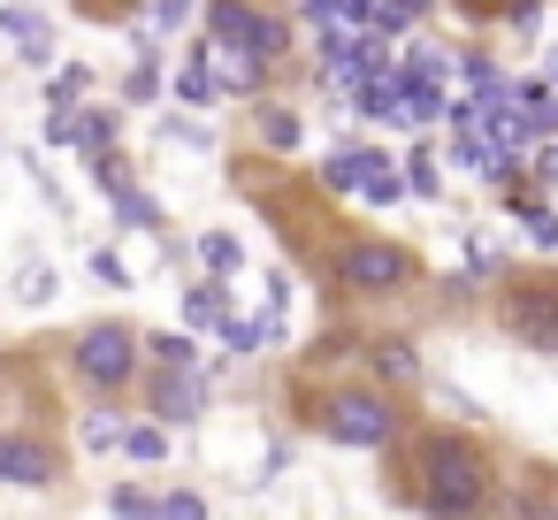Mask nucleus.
Here are the masks:
<instances>
[{"label":"nucleus","mask_w":558,"mask_h":520,"mask_svg":"<svg viewBox=\"0 0 558 520\" xmlns=\"http://www.w3.org/2000/svg\"><path fill=\"white\" fill-rule=\"evenodd\" d=\"M405 161V192L413 199H444V177H436V154L428 146H413V154H398Z\"/></svg>","instance_id":"nucleus-25"},{"label":"nucleus","mask_w":558,"mask_h":520,"mask_svg":"<svg viewBox=\"0 0 558 520\" xmlns=\"http://www.w3.org/2000/svg\"><path fill=\"white\" fill-rule=\"evenodd\" d=\"M161 520H207V497L199 489H169L161 497Z\"/></svg>","instance_id":"nucleus-29"},{"label":"nucleus","mask_w":558,"mask_h":520,"mask_svg":"<svg viewBox=\"0 0 558 520\" xmlns=\"http://www.w3.org/2000/svg\"><path fill=\"white\" fill-rule=\"evenodd\" d=\"M527 184H535V192H550V184H558V131H550V138H535V154H527Z\"/></svg>","instance_id":"nucleus-27"},{"label":"nucleus","mask_w":558,"mask_h":520,"mask_svg":"<svg viewBox=\"0 0 558 520\" xmlns=\"http://www.w3.org/2000/svg\"><path fill=\"white\" fill-rule=\"evenodd\" d=\"M177 314H184V329H192V337L222 329V314H230V283H222V276H207V283H184Z\"/></svg>","instance_id":"nucleus-12"},{"label":"nucleus","mask_w":558,"mask_h":520,"mask_svg":"<svg viewBox=\"0 0 558 520\" xmlns=\"http://www.w3.org/2000/svg\"><path fill=\"white\" fill-rule=\"evenodd\" d=\"M123 100H131V108H154V100H161V55H154V39H138V62H131V77H123Z\"/></svg>","instance_id":"nucleus-17"},{"label":"nucleus","mask_w":558,"mask_h":520,"mask_svg":"<svg viewBox=\"0 0 558 520\" xmlns=\"http://www.w3.org/2000/svg\"><path fill=\"white\" fill-rule=\"evenodd\" d=\"M329 283L344 299H405L421 283V261L405 245H390V238H344L329 253Z\"/></svg>","instance_id":"nucleus-3"},{"label":"nucleus","mask_w":558,"mask_h":520,"mask_svg":"<svg viewBox=\"0 0 558 520\" xmlns=\"http://www.w3.org/2000/svg\"><path fill=\"white\" fill-rule=\"evenodd\" d=\"M306 421H314L329 444H352V451H390V444L405 436V406H398L383 383H337V390L314 398Z\"/></svg>","instance_id":"nucleus-2"},{"label":"nucleus","mask_w":558,"mask_h":520,"mask_svg":"<svg viewBox=\"0 0 558 520\" xmlns=\"http://www.w3.org/2000/svg\"><path fill=\"white\" fill-rule=\"evenodd\" d=\"M322 192H360V177H352V146L322 161Z\"/></svg>","instance_id":"nucleus-28"},{"label":"nucleus","mask_w":558,"mask_h":520,"mask_svg":"<svg viewBox=\"0 0 558 520\" xmlns=\"http://www.w3.org/2000/svg\"><path fill=\"white\" fill-rule=\"evenodd\" d=\"M367 9L375 0H299L306 32H367Z\"/></svg>","instance_id":"nucleus-14"},{"label":"nucleus","mask_w":558,"mask_h":520,"mask_svg":"<svg viewBox=\"0 0 558 520\" xmlns=\"http://www.w3.org/2000/svg\"><path fill=\"white\" fill-rule=\"evenodd\" d=\"M550 207H558V184H550Z\"/></svg>","instance_id":"nucleus-36"},{"label":"nucleus","mask_w":558,"mask_h":520,"mask_svg":"<svg viewBox=\"0 0 558 520\" xmlns=\"http://www.w3.org/2000/svg\"><path fill=\"white\" fill-rule=\"evenodd\" d=\"M146 360L154 367H199V337L192 329H154L146 337Z\"/></svg>","instance_id":"nucleus-21"},{"label":"nucleus","mask_w":558,"mask_h":520,"mask_svg":"<svg viewBox=\"0 0 558 520\" xmlns=\"http://www.w3.org/2000/svg\"><path fill=\"white\" fill-rule=\"evenodd\" d=\"M360 367H367V383H383V390H413V383H428L413 337H360Z\"/></svg>","instance_id":"nucleus-10"},{"label":"nucleus","mask_w":558,"mask_h":520,"mask_svg":"<svg viewBox=\"0 0 558 520\" xmlns=\"http://www.w3.org/2000/svg\"><path fill=\"white\" fill-rule=\"evenodd\" d=\"M77 444H85V451H123V413H116V406H85Z\"/></svg>","instance_id":"nucleus-22"},{"label":"nucleus","mask_w":558,"mask_h":520,"mask_svg":"<svg viewBox=\"0 0 558 520\" xmlns=\"http://www.w3.org/2000/svg\"><path fill=\"white\" fill-rule=\"evenodd\" d=\"M405 474H413L405 489H413V505L428 520H474L489 505V489H497V467H489L482 436H459V428H428L413 444V467Z\"/></svg>","instance_id":"nucleus-1"},{"label":"nucleus","mask_w":558,"mask_h":520,"mask_svg":"<svg viewBox=\"0 0 558 520\" xmlns=\"http://www.w3.org/2000/svg\"><path fill=\"white\" fill-rule=\"evenodd\" d=\"M253 138H260L268 154H299V116H291L283 100H260V108H253Z\"/></svg>","instance_id":"nucleus-15"},{"label":"nucleus","mask_w":558,"mask_h":520,"mask_svg":"<svg viewBox=\"0 0 558 520\" xmlns=\"http://www.w3.org/2000/svg\"><path fill=\"white\" fill-rule=\"evenodd\" d=\"M93 276H100V283H116V291H131V268H123L116 253H93Z\"/></svg>","instance_id":"nucleus-33"},{"label":"nucleus","mask_w":558,"mask_h":520,"mask_svg":"<svg viewBox=\"0 0 558 520\" xmlns=\"http://www.w3.org/2000/svg\"><path fill=\"white\" fill-rule=\"evenodd\" d=\"M85 93H93V70H85V62H62V70L47 77V116H70V108H85Z\"/></svg>","instance_id":"nucleus-18"},{"label":"nucleus","mask_w":558,"mask_h":520,"mask_svg":"<svg viewBox=\"0 0 558 520\" xmlns=\"http://www.w3.org/2000/svg\"><path fill=\"white\" fill-rule=\"evenodd\" d=\"M199 268H207V276H238V268H245V245H238L230 230H207V238H199Z\"/></svg>","instance_id":"nucleus-24"},{"label":"nucleus","mask_w":558,"mask_h":520,"mask_svg":"<svg viewBox=\"0 0 558 520\" xmlns=\"http://www.w3.org/2000/svg\"><path fill=\"white\" fill-rule=\"evenodd\" d=\"M116 222H123V230H169L161 199H154V192H138V184H123V192H116Z\"/></svg>","instance_id":"nucleus-20"},{"label":"nucleus","mask_w":558,"mask_h":520,"mask_svg":"<svg viewBox=\"0 0 558 520\" xmlns=\"http://www.w3.org/2000/svg\"><path fill=\"white\" fill-rule=\"evenodd\" d=\"M520 520H558V497L550 489H520Z\"/></svg>","instance_id":"nucleus-31"},{"label":"nucleus","mask_w":558,"mask_h":520,"mask_svg":"<svg viewBox=\"0 0 558 520\" xmlns=\"http://www.w3.org/2000/svg\"><path fill=\"white\" fill-rule=\"evenodd\" d=\"M192 16V0H161V9H154V32H177Z\"/></svg>","instance_id":"nucleus-35"},{"label":"nucleus","mask_w":558,"mask_h":520,"mask_svg":"<svg viewBox=\"0 0 558 520\" xmlns=\"http://www.w3.org/2000/svg\"><path fill=\"white\" fill-rule=\"evenodd\" d=\"M16 299H24V306H47V299H54V276H47V268H32V276H24V291H16Z\"/></svg>","instance_id":"nucleus-34"},{"label":"nucleus","mask_w":558,"mask_h":520,"mask_svg":"<svg viewBox=\"0 0 558 520\" xmlns=\"http://www.w3.org/2000/svg\"><path fill=\"white\" fill-rule=\"evenodd\" d=\"M0 482H16V489H54L62 482V451L32 428H0Z\"/></svg>","instance_id":"nucleus-8"},{"label":"nucleus","mask_w":558,"mask_h":520,"mask_svg":"<svg viewBox=\"0 0 558 520\" xmlns=\"http://www.w3.org/2000/svg\"><path fill=\"white\" fill-rule=\"evenodd\" d=\"M161 138H169V146H207V123H184V116H177V123H161Z\"/></svg>","instance_id":"nucleus-32"},{"label":"nucleus","mask_w":558,"mask_h":520,"mask_svg":"<svg viewBox=\"0 0 558 520\" xmlns=\"http://www.w3.org/2000/svg\"><path fill=\"white\" fill-rule=\"evenodd\" d=\"M230 352H268L276 337H283V322L276 314H260V322H245V314H222V329H215Z\"/></svg>","instance_id":"nucleus-16"},{"label":"nucleus","mask_w":558,"mask_h":520,"mask_svg":"<svg viewBox=\"0 0 558 520\" xmlns=\"http://www.w3.org/2000/svg\"><path fill=\"white\" fill-rule=\"evenodd\" d=\"M123 459L161 467V459H169V428H161V421H123Z\"/></svg>","instance_id":"nucleus-23"},{"label":"nucleus","mask_w":558,"mask_h":520,"mask_svg":"<svg viewBox=\"0 0 558 520\" xmlns=\"http://www.w3.org/2000/svg\"><path fill=\"white\" fill-rule=\"evenodd\" d=\"M93 177H100L108 192H123V184H131V161H123V154H93Z\"/></svg>","instance_id":"nucleus-30"},{"label":"nucleus","mask_w":558,"mask_h":520,"mask_svg":"<svg viewBox=\"0 0 558 520\" xmlns=\"http://www.w3.org/2000/svg\"><path fill=\"white\" fill-rule=\"evenodd\" d=\"M192 47H199V62L215 70L222 100H260V93H268V77H276L253 47H215V39H192Z\"/></svg>","instance_id":"nucleus-9"},{"label":"nucleus","mask_w":558,"mask_h":520,"mask_svg":"<svg viewBox=\"0 0 558 520\" xmlns=\"http://www.w3.org/2000/svg\"><path fill=\"white\" fill-rule=\"evenodd\" d=\"M108 512H116V520H161V497H146L138 482H116V489H108Z\"/></svg>","instance_id":"nucleus-26"},{"label":"nucleus","mask_w":558,"mask_h":520,"mask_svg":"<svg viewBox=\"0 0 558 520\" xmlns=\"http://www.w3.org/2000/svg\"><path fill=\"white\" fill-rule=\"evenodd\" d=\"M138 367H146V337L131 322H93V329L70 337V375L100 398H123L138 383Z\"/></svg>","instance_id":"nucleus-4"},{"label":"nucleus","mask_w":558,"mask_h":520,"mask_svg":"<svg viewBox=\"0 0 558 520\" xmlns=\"http://www.w3.org/2000/svg\"><path fill=\"white\" fill-rule=\"evenodd\" d=\"M199 39H215V47H253V55L276 70V62L291 55V16L260 9V0H207Z\"/></svg>","instance_id":"nucleus-6"},{"label":"nucleus","mask_w":558,"mask_h":520,"mask_svg":"<svg viewBox=\"0 0 558 520\" xmlns=\"http://www.w3.org/2000/svg\"><path fill=\"white\" fill-rule=\"evenodd\" d=\"M70 146H77V161L116 154V108H70Z\"/></svg>","instance_id":"nucleus-13"},{"label":"nucleus","mask_w":558,"mask_h":520,"mask_svg":"<svg viewBox=\"0 0 558 520\" xmlns=\"http://www.w3.org/2000/svg\"><path fill=\"white\" fill-rule=\"evenodd\" d=\"M474 520H489V512H474Z\"/></svg>","instance_id":"nucleus-37"},{"label":"nucleus","mask_w":558,"mask_h":520,"mask_svg":"<svg viewBox=\"0 0 558 520\" xmlns=\"http://www.w3.org/2000/svg\"><path fill=\"white\" fill-rule=\"evenodd\" d=\"M169 93H177V100H184V108H199V116H207V108H215V100H222V85H215V70H207V62H199V47H192V62H184V70H177V85H169Z\"/></svg>","instance_id":"nucleus-19"},{"label":"nucleus","mask_w":558,"mask_h":520,"mask_svg":"<svg viewBox=\"0 0 558 520\" xmlns=\"http://www.w3.org/2000/svg\"><path fill=\"white\" fill-rule=\"evenodd\" d=\"M0 39H9L16 62H32V70L54 62V24H47L39 9H16V0H9V9H0Z\"/></svg>","instance_id":"nucleus-11"},{"label":"nucleus","mask_w":558,"mask_h":520,"mask_svg":"<svg viewBox=\"0 0 558 520\" xmlns=\"http://www.w3.org/2000/svg\"><path fill=\"white\" fill-rule=\"evenodd\" d=\"M497 329L543 360H558V276H520L505 268L497 276Z\"/></svg>","instance_id":"nucleus-5"},{"label":"nucleus","mask_w":558,"mask_h":520,"mask_svg":"<svg viewBox=\"0 0 558 520\" xmlns=\"http://www.w3.org/2000/svg\"><path fill=\"white\" fill-rule=\"evenodd\" d=\"M207 398H215L207 367H154V375H146V413H154L161 428H192V421H207Z\"/></svg>","instance_id":"nucleus-7"}]
</instances>
